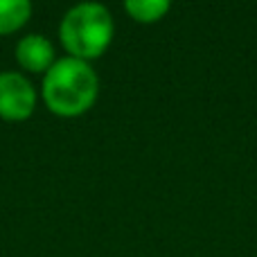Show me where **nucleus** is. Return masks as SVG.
Listing matches in <instances>:
<instances>
[{
    "instance_id": "obj_1",
    "label": "nucleus",
    "mask_w": 257,
    "mask_h": 257,
    "mask_svg": "<svg viewBox=\"0 0 257 257\" xmlns=\"http://www.w3.org/2000/svg\"><path fill=\"white\" fill-rule=\"evenodd\" d=\"M39 97L52 115L63 120L81 117L99 97V77L93 63L63 54L43 75Z\"/></svg>"
},
{
    "instance_id": "obj_2",
    "label": "nucleus",
    "mask_w": 257,
    "mask_h": 257,
    "mask_svg": "<svg viewBox=\"0 0 257 257\" xmlns=\"http://www.w3.org/2000/svg\"><path fill=\"white\" fill-rule=\"evenodd\" d=\"M115 21L106 5L79 3L63 14L59 23V43L66 57L93 63L113 43Z\"/></svg>"
},
{
    "instance_id": "obj_3",
    "label": "nucleus",
    "mask_w": 257,
    "mask_h": 257,
    "mask_svg": "<svg viewBox=\"0 0 257 257\" xmlns=\"http://www.w3.org/2000/svg\"><path fill=\"white\" fill-rule=\"evenodd\" d=\"M39 104V90L25 72H0V120L25 122L34 115Z\"/></svg>"
},
{
    "instance_id": "obj_4",
    "label": "nucleus",
    "mask_w": 257,
    "mask_h": 257,
    "mask_svg": "<svg viewBox=\"0 0 257 257\" xmlns=\"http://www.w3.org/2000/svg\"><path fill=\"white\" fill-rule=\"evenodd\" d=\"M14 59L21 66V70L30 72V75L43 77L50 68L57 63V48L45 34H25L18 39L16 48H14Z\"/></svg>"
},
{
    "instance_id": "obj_5",
    "label": "nucleus",
    "mask_w": 257,
    "mask_h": 257,
    "mask_svg": "<svg viewBox=\"0 0 257 257\" xmlns=\"http://www.w3.org/2000/svg\"><path fill=\"white\" fill-rule=\"evenodd\" d=\"M34 5L30 0H0V36L21 32L30 23Z\"/></svg>"
},
{
    "instance_id": "obj_6",
    "label": "nucleus",
    "mask_w": 257,
    "mask_h": 257,
    "mask_svg": "<svg viewBox=\"0 0 257 257\" xmlns=\"http://www.w3.org/2000/svg\"><path fill=\"white\" fill-rule=\"evenodd\" d=\"M124 12L138 25H156L172 12V3L169 0H126Z\"/></svg>"
}]
</instances>
